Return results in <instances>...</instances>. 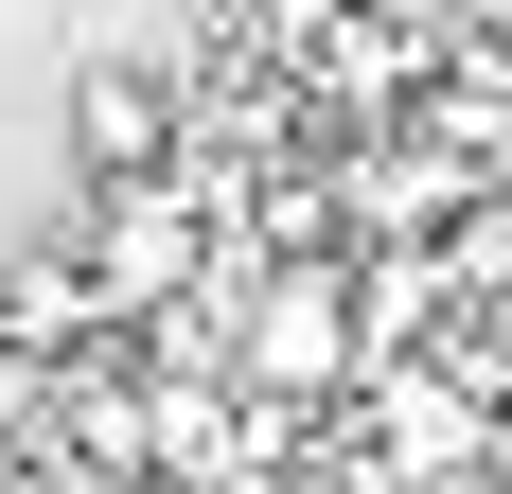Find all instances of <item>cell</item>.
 <instances>
[{
	"label": "cell",
	"instance_id": "1",
	"mask_svg": "<svg viewBox=\"0 0 512 494\" xmlns=\"http://www.w3.org/2000/svg\"><path fill=\"white\" fill-rule=\"evenodd\" d=\"M230 353H248V389H265V406L354 389V353H371V318H354V265H336V247H283V265L248 283V318H230Z\"/></svg>",
	"mask_w": 512,
	"mask_h": 494
},
{
	"label": "cell",
	"instance_id": "2",
	"mask_svg": "<svg viewBox=\"0 0 512 494\" xmlns=\"http://www.w3.org/2000/svg\"><path fill=\"white\" fill-rule=\"evenodd\" d=\"M195 265H212L195 177H106V212H89V283H106V318H142V300H195Z\"/></svg>",
	"mask_w": 512,
	"mask_h": 494
},
{
	"label": "cell",
	"instance_id": "3",
	"mask_svg": "<svg viewBox=\"0 0 512 494\" xmlns=\"http://www.w3.org/2000/svg\"><path fill=\"white\" fill-rule=\"evenodd\" d=\"M71 177H177V71H142V53H89L71 71Z\"/></svg>",
	"mask_w": 512,
	"mask_h": 494
},
{
	"label": "cell",
	"instance_id": "4",
	"mask_svg": "<svg viewBox=\"0 0 512 494\" xmlns=\"http://www.w3.org/2000/svg\"><path fill=\"white\" fill-rule=\"evenodd\" d=\"M89 318H106V283H89V247H36V265L0 283V336H18V353H71Z\"/></svg>",
	"mask_w": 512,
	"mask_h": 494
}]
</instances>
